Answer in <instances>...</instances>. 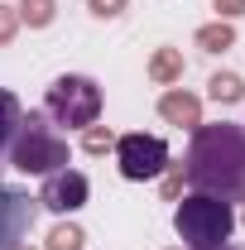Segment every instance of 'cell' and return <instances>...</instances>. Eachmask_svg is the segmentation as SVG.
I'll return each instance as SVG.
<instances>
[{"mask_svg": "<svg viewBox=\"0 0 245 250\" xmlns=\"http://www.w3.org/2000/svg\"><path fill=\"white\" fill-rule=\"evenodd\" d=\"M116 164L130 183H144V178H159L168 168V145L159 135H121L116 140Z\"/></svg>", "mask_w": 245, "mask_h": 250, "instance_id": "5b68a950", "label": "cell"}, {"mask_svg": "<svg viewBox=\"0 0 245 250\" xmlns=\"http://www.w3.org/2000/svg\"><path fill=\"white\" fill-rule=\"evenodd\" d=\"M111 145H116V135H111V130H101V125H87V135H82V149H87V154H106Z\"/></svg>", "mask_w": 245, "mask_h": 250, "instance_id": "9a60e30c", "label": "cell"}, {"mask_svg": "<svg viewBox=\"0 0 245 250\" xmlns=\"http://www.w3.org/2000/svg\"><path fill=\"white\" fill-rule=\"evenodd\" d=\"M34 212H39V197L20 192V188L0 183V250H20L34 231Z\"/></svg>", "mask_w": 245, "mask_h": 250, "instance_id": "8992f818", "label": "cell"}, {"mask_svg": "<svg viewBox=\"0 0 245 250\" xmlns=\"http://www.w3.org/2000/svg\"><path fill=\"white\" fill-rule=\"evenodd\" d=\"M20 121H24V106H20V96H15V92H0V154L10 149V140H15Z\"/></svg>", "mask_w": 245, "mask_h": 250, "instance_id": "9c48e42d", "label": "cell"}, {"mask_svg": "<svg viewBox=\"0 0 245 250\" xmlns=\"http://www.w3.org/2000/svg\"><path fill=\"white\" fill-rule=\"evenodd\" d=\"M121 10H125V0H92L96 20H111V15H121Z\"/></svg>", "mask_w": 245, "mask_h": 250, "instance_id": "e0dca14e", "label": "cell"}, {"mask_svg": "<svg viewBox=\"0 0 245 250\" xmlns=\"http://www.w3.org/2000/svg\"><path fill=\"white\" fill-rule=\"evenodd\" d=\"M43 116L58 121V125L87 130V125H96V116H101V87H96L92 77L67 72V77H58V82L48 87V96H43Z\"/></svg>", "mask_w": 245, "mask_h": 250, "instance_id": "277c9868", "label": "cell"}, {"mask_svg": "<svg viewBox=\"0 0 245 250\" xmlns=\"http://www.w3.org/2000/svg\"><path fill=\"white\" fill-rule=\"evenodd\" d=\"M29 29H43V24H53V0H20V10H15Z\"/></svg>", "mask_w": 245, "mask_h": 250, "instance_id": "7c38bea8", "label": "cell"}, {"mask_svg": "<svg viewBox=\"0 0 245 250\" xmlns=\"http://www.w3.org/2000/svg\"><path fill=\"white\" fill-rule=\"evenodd\" d=\"M159 116L168 125H187L192 130V125H202V101L192 92H163L159 96Z\"/></svg>", "mask_w": 245, "mask_h": 250, "instance_id": "ba28073f", "label": "cell"}, {"mask_svg": "<svg viewBox=\"0 0 245 250\" xmlns=\"http://www.w3.org/2000/svg\"><path fill=\"white\" fill-rule=\"evenodd\" d=\"M15 29H20V15H15L10 5H0V43H10V39H15Z\"/></svg>", "mask_w": 245, "mask_h": 250, "instance_id": "2e32d148", "label": "cell"}, {"mask_svg": "<svg viewBox=\"0 0 245 250\" xmlns=\"http://www.w3.org/2000/svg\"><path fill=\"white\" fill-rule=\"evenodd\" d=\"M20 250H24V246H20Z\"/></svg>", "mask_w": 245, "mask_h": 250, "instance_id": "44dd1931", "label": "cell"}, {"mask_svg": "<svg viewBox=\"0 0 245 250\" xmlns=\"http://www.w3.org/2000/svg\"><path fill=\"white\" fill-rule=\"evenodd\" d=\"M207 250H241V246H207Z\"/></svg>", "mask_w": 245, "mask_h": 250, "instance_id": "ffe728a7", "label": "cell"}, {"mask_svg": "<svg viewBox=\"0 0 245 250\" xmlns=\"http://www.w3.org/2000/svg\"><path fill=\"white\" fill-rule=\"evenodd\" d=\"M82 226H72V221H62V226H53V236H48V250H82Z\"/></svg>", "mask_w": 245, "mask_h": 250, "instance_id": "5bb4252c", "label": "cell"}, {"mask_svg": "<svg viewBox=\"0 0 245 250\" xmlns=\"http://www.w3.org/2000/svg\"><path fill=\"white\" fill-rule=\"evenodd\" d=\"M183 178L221 202H245V125H197Z\"/></svg>", "mask_w": 245, "mask_h": 250, "instance_id": "6da1fadb", "label": "cell"}, {"mask_svg": "<svg viewBox=\"0 0 245 250\" xmlns=\"http://www.w3.org/2000/svg\"><path fill=\"white\" fill-rule=\"evenodd\" d=\"M173 231L187 241V250H207V246H226L236 231V212L231 202H221L212 192H192L178 202L173 212Z\"/></svg>", "mask_w": 245, "mask_h": 250, "instance_id": "3957f363", "label": "cell"}, {"mask_svg": "<svg viewBox=\"0 0 245 250\" xmlns=\"http://www.w3.org/2000/svg\"><path fill=\"white\" fill-rule=\"evenodd\" d=\"M87 173H77V168H58V173H48L43 178V192H39V207H48V212H77V207H87Z\"/></svg>", "mask_w": 245, "mask_h": 250, "instance_id": "52a82bcc", "label": "cell"}, {"mask_svg": "<svg viewBox=\"0 0 245 250\" xmlns=\"http://www.w3.org/2000/svg\"><path fill=\"white\" fill-rule=\"evenodd\" d=\"M10 164L20 168V173H58V168H67V140H62L58 130L48 125V116L43 111H29L24 121H20V130H15V140H10Z\"/></svg>", "mask_w": 245, "mask_h": 250, "instance_id": "7a4b0ae2", "label": "cell"}, {"mask_svg": "<svg viewBox=\"0 0 245 250\" xmlns=\"http://www.w3.org/2000/svg\"><path fill=\"white\" fill-rule=\"evenodd\" d=\"M178 192H183V168H178V173H168V178H163V197H178Z\"/></svg>", "mask_w": 245, "mask_h": 250, "instance_id": "d6986e66", "label": "cell"}, {"mask_svg": "<svg viewBox=\"0 0 245 250\" xmlns=\"http://www.w3.org/2000/svg\"><path fill=\"white\" fill-rule=\"evenodd\" d=\"M236 43V29L226 24V20H216V24H202L197 29V48H207V53H221V48H231Z\"/></svg>", "mask_w": 245, "mask_h": 250, "instance_id": "8fae6325", "label": "cell"}, {"mask_svg": "<svg viewBox=\"0 0 245 250\" xmlns=\"http://www.w3.org/2000/svg\"><path fill=\"white\" fill-rule=\"evenodd\" d=\"M216 10H221V20H236L245 15V0H216Z\"/></svg>", "mask_w": 245, "mask_h": 250, "instance_id": "ac0fdd59", "label": "cell"}, {"mask_svg": "<svg viewBox=\"0 0 245 250\" xmlns=\"http://www.w3.org/2000/svg\"><path fill=\"white\" fill-rule=\"evenodd\" d=\"M207 87H212V96H216V101H226V106H231V101H241V96H245V82L236 77V72H216V77L207 82Z\"/></svg>", "mask_w": 245, "mask_h": 250, "instance_id": "4fadbf2b", "label": "cell"}, {"mask_svg": "<svg viewBox=\"0 0 245 250\" xmlns=\"http://www.w3.org/2000/svg\"><path fill=\"white\" fill-rule=\"evenodd\" d=\"M149 77L163 82V87L178 82V77H183V53H178V48H159V53L149 58Z\"/></svg>", "mask_w": 245, "mask_h": 250, "instance_id": "30bf717a", "label": "cell"}]
</instances>
